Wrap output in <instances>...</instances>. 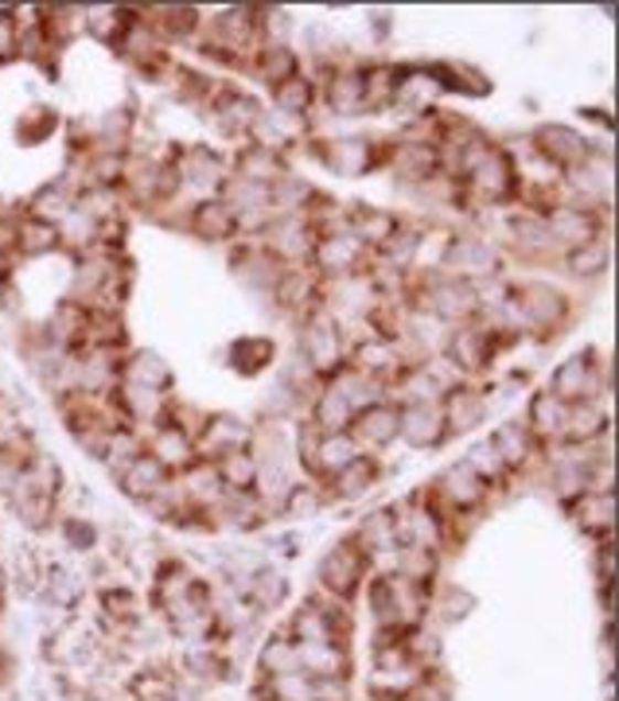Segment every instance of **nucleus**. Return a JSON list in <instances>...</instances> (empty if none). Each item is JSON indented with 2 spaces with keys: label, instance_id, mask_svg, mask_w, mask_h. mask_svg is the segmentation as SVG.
I'll return each instance as SVG.
<instances>
[{
  "label": "nucleus",
  "instance_id": "obj_1",
  "mask_svg": "<svg viewBox=\"0 0 619 701\" xmlns=\"http://www.w3.org/2000/svg\"><path fill=\"white\" fill-rule=\"evenodd\" d=\"M371 608L386 631L417 627L425 616V585L402 577V573H386L371 585Z\"/></svg>",
  "mask_w": 619,
  "mask_h": 701
},
{
  "label": "nucleus",
  "instance_id": "obj_2",
  "mask_svg": "<svg viewBox=\"0 0 619 701\" xmlns=\"http://www.w3.org/2000/svg\"><path fill=\"white\" fill-rule=\"evenodd\" d=\"M463 188H468V195L479 199V203H499V199H506V195H511V188H514L511 157L491 145V149L483 152V157H479L468 172H463Z\"/></svg>",
  "mask_w": 619,
  "mask_h": 701
},
{
  "label": "nucleus",
  "instance_id": "obj_3",
  "mask_svg": "<svg viewBox=\"0 0 619 701\" xmlns=\"http://www.w3.org/2000/svg\"><path fill=\"white\" fill-rule=\"evenodd\" d=\"M320 577H323V588H328V593H335V596H343V601H348V596L359 588V581L366 577L363 542H339L335 550L323 557Z\"/></svg>",
  "mask_w": 619,
  "mask_h": 701
},
{
  "label": "nucleus",
  "instance_id": "obj_4",
  "mask_svg": "<svg viewBox=\"0 0 619 701\" xmlns=\"http://www.w3.org/2000/svg\"><path fill=\"white\" fill-rule=\"evenodd\" d=\"M549 394H557L565 405L593 402V397L600 394V363H596V355H588V351H580V355H573L569 363L557 367L554 386H549Z\"/></svg>",
  "mask_w": 619,
  "mask_h": 701
},
{
  "label": "nucleus",
  "instance_id": "obj_5",
  "mask_svg": "<svg viewBox=\"0 0 619 701\" xmlns=\"http://www.w3.org/2000/svg\"><path fill=\"white\" fill-rule=\"evenodd\" d=\"M534 149L554 168H569V172L593 160V145L580 132L565 129V125H542L534 137Z\"/></svg>",
  "mask_w": 619,
  "mask_h": 701
},
{
  "label": "nucleus",
  "instance_id": "obj_6",
  "mask_svg": "<svg viewBox=\"0 0 619 701\" xmlns=\"http://www.w3.org/2000/svg\"><path fill=\"white\" fill-rule=\"evenodd\" d=\"M545 231H549V238L562 242V246H569V249L588 246V242H596L593 206H573V203L549 206V215H545Z\"/></svg>",
  "mask_w": 619,
  "mask_h": 701
},
{
  "label": "nucleus",
  "instance_id": "obj_7",
  "mask_svg": "<svg viewBox=\"0 0 619 701\" xmlns=\"http://www.w3.org/2000/svg\"><path fill=\"white\" fill-rule=\"evenodd\" d=\"M397 433H402L413 448H433L437 440H445L448 429H445L440 402H409L402 410V417H397Z\"/></svg>",
  "mask_w": 619,
  "mask_h": 701
},
{
  "label": "nucleus",
  "instance_id": "obj_8",
  "mask_svg": "<svg viewBox=\"0 0 619 701\" xmlns=\"http://www.w3.org/2000/svg\"><path fill=\"white\" fill-rule=\"evenodd\" d=\"M397 417H402L397 405H386V402L366 405V410H359L355 421H351V440H355L359 448H386L389 440L397 437Z\"/></svg>",
  "mask_w": 619,
  "mask_h": 701
},
{
  "label": "nucleus",
  "instance_id": "obj_9",
  "mask_svg": "<svg viewBox=\"0 0 619 701\" xmlns=\"http://www.w3.org/2000/svg\"><path fill=\"white\" fill-rule=\"evenodd\" d=\"M117 479H121L125 496H132V499H157L160 491L168 487V479H172V471H168L164 464H160L157 456L145 448L137 460L125 464V468L117 471Z\"/></svg>",
  "mask_w": 619,
  "mask_h": 701
},
{
  "label": "nucleus",
  "instance_id": "obj_10",
  "mask_svg": "<svg viewBox=\"0 0 619 701\" xmlns=\"http://www.w3.org/2000/svg\"><path fill=\"white\" fill-rule=\"evenodd\" d=\"M429 312L437 316V320H468L471 312L479 308L476 300V289H471L463 277H448V280H437L429 293Z\"/></svg>",
  "mask_w": 619,
  "mask_h": 701
},
{
  "label": "nucleus",
  "instance_id": "obj_11",
  "mask_svg": "<svg viewBox=\"0 0 619 701\" xmlns=\"http://www.w3.org/2000/svg\"><path fill=\"white\" fill-rule=\"evenodd\" d=\"M491 347H495L491 331L476 328V323H463V328H456L448 336V359L456 367H463V371H479V367H488Z\"/></svg>",
  "mask_w": 619,
  "mask_h": 701
},
{
  "label": "nucleus",
  "instance_id": "obj_12",
  "mask_svg": "<svg viewBox=\"0 0 619 701\" xmlns=\"http://www.w3.org/2000/svg\"><path fill=\"white\" fill-rule=\"evenodd\" d=\"M483 394L468 386H448L445 397H440V413H445V429L448 433H463V429H476L479 421H483Z\"/></svg>",
  "mask_w": 619,
  "mask_h": 701
},
{
  "label": "nucleus",
  "instance_id": "obj_13",
  "mask_svg": "<svg viewBox=\"0 0 619 701\" xmlns=\"http://www.w3.org/2000/svg\"><path fill=\"white\" fill-rule=\"evenodd\" d=\"M440 496H445L456 511H468V507H476L479 499L488 496V476L479 468H471V464H456V468H448L445 479H440Z\"/></svg>",
  "mask_w": 619,
  "mask_h": 701
},
{
  "label": "nucleus",
  "instance_id": "obj_14",
  "mask_svg": "<svg viewBox=\"0 0 619 701\" xmlns=\"http://www.w3.org/2000/svg\"><path fill=\"white\" fill-rule=\"evenodd\" d=\"M323 164H331L339 176H363L374 164L371 140L363 137H339L323 145Z\"/></svg>",
  "mask_w": 619,
  "mask_h": 701
},
{
  "label": "nucleus",
  "instance_id": "obj_15",
  "mask_svg": "<svg viewBox=\"0 0 619 701\" xmlns=\"http://www.w3.org/2000/svg\"><path fill=\"white\" fill-rule=\"evenodd\" d=\"M565 421H569V405L562 402L557 394H549V390H542V394L530 402V421L526 429L534 433V437L542 440H554L565 433Z\"/></svg>",
  "mask_w": 619,
  "mask_h": 701
},
{
  "label": "nucleus",
  "instance_id": "obj_16",
  "mask_svg": "<svg viewBox=\"0 0 619 701\" xmlns=\"http://www.w3.org/2000/svg\"><path fill=\"white\" fill-rule=\"evenodd\" d=\"M355 456H363V453H359V445L351 440V433H320V440H316L308 468L323 471V476H335V471L348 468Z\"/></svg>",
  "mask_w": 619,
  "mask_h": 701
},
{
  "label": "nucleus",
  "instance_id": "obj_17",
  "mask_svg": "<svg viewBox=\"0 0 619 701\" xmlns=\"http://www.w3.org/2000/svg\"><path fill=\"white\" fill-rule=\"evenodd\" d=\"M191 231L211 242L231 238V234L238 231V219H234V211L223 199H203V203H195V211H191Z\"/></svg>",
  "mask_w": 619,
  "mask_h": 701
},
{
  "label": "nucleus",
  "instance_id": "obj_18",
  "mask_svg": "<svg viewBox=\"0 0 619 701\" xmlns=\"http://www.w3.org/2000/svg\"><path fill=\"white\" fill-rule=\"evenodd\" d=\"M519 308H522V316H526V323H534V328H554L565 312V300H562V293L545 289V285H530V289L519 297Z\"/></svg>",
  "mask_w": 619,
  "mask_h": 701
},
{
  "label": "nucleus",
  "instance_id": "obj_19",
  "mask_svg": "<svg viewBox=\"0 0 619 701\" xmlns=\"http://www.w3.org/2000/svg\"><path fill=\"white\" fill-rule=\"evenodd\" d=\"M121 382L125 386H145V390H160V394H164L172 374H168V367L160 363V355L141 351V355L121 359Z\"/></svg>",
  "mask_w": 619,
  "mask_h": 701
},
{
  "label": "nucleus",
  "instance_id": "obj_20",
  "mask_svg": "<svg viewBox=\"0 0 619 701\" xmlns=\"http://www.w3.org/2000/svg\"><path fill=\"white\" fill-rule=\"evenodd\" d=\"M51 249H58V226L43 223V219L35 215L17 219V254L43 257L51 254Z\"/></svg>",
  "mask_w": 619,
  "mask_h": 701
},
{
  "label": "nucleus",
  "instance_id": "obj_21",
  "mask_svg": "<svg viewBox=\"0 0 619 701\" xmlns=\"http://www.w3.org/2000/svg\"><path fill=\"white\" fill-rule=\"evenodd\" d=\"M215 109H218L215 121L223 132H249L257 125V102L246 98V94H238V91H226L223 98H218Z\"/></svg>",
  "mask_w": 619,
  "mask_h": 701
},
{
  "label": "nucleus",
  "instance_id": "obj_22",
  "mask_svg": "<svg viewBox=\"0 0 619 701\" xmlns=\"http://www.w3.org/2000/svg\"><path fill=\"white\" fill-rule=\"evenodd\" d=\"M331 479H335L339 499H363L374 487V479H378V464H374L371 456H355L348 468H339Z\"/></svg>",
  "mask_w": 619,
  "mask_h": 701
},
{
  "label": "nucleus",
  "instance_id": "obj_23",
  "mask_svg": "<svg viewBox=\"0 0 619 701\" xmlns=\"http://www.w3.org/2000/svg\"><path fill=\"white\" fill-rule=\"evenodd\" d=\"M328 106L335 114H359L363 109V71H335L328 78Z\"/></svg>",
  "mask_w": 619,
  "mask_h": 701
},
{
  "label": "nucleus",
  "instance_id": "obj_24",
  "mask_svg": "<svg viewBox=\"0 0 619 701\" xmlns=\"http://www.w3.org/2000/svg\"><path fill=\"white\" fill-rule=\"evenodd\" d=\"M175 172H180V180H191V183H199V188H211V183H223V160H218L211 149H203V145H195V149L183 152V164L175 168Z\"/></svg>",
  "mask_w": 619,
  "mask_h": 701
},
{
  "label": "nucleus",
  "instance_id": "obj_25",
  "mask_svg": "<svg viewBox=\"0 0 619 701\" xmlns=\"http://www.w3.org/2000/svg\"><path fill=\"white\" fill-rule=\"evenodd\" d=\"M273 102H277V114L300 117V114H308V109H312L316 86L308 83V78L292 75V78H285V83H277V91H273Z\"/></svg>",
  "mask_w": 619,
  "mask_h": 701
},
{
  "label": "nucleus",
  "instance_id": "obj_26",
  "mask_svg": "<svg viewBox=\"0 0 619 701\" xmlns=\"http://www.w3.org/2000/svg\"><path fill=\"white\" fill-rule=\"evenodd\" d=\"M491 448H495L503 464H522L530 456V448H534V433H530L522 421H511V425H503V429L495 433Z\"/></svg>",
  "mask_w": 619,
  "mask_h": 701
},
{
  "label": "nucleus",
  "instance_id": "obj_27",
  "mask_svg": "<svg viewBox=\"0 0 619 701\" xmlns=\"http://www.w3.org/2000/svg\"><path fill=\"white\" fill-rule=\"evenodd\" d=\"M257 75L265 78V83H285V78L297 75V55H292L285 43H265L262 55H257Z\"/></svg>",
  "mask_w": 619,
  "mask_h": 701
},
{
  "label": "nucleus",
  "instance_id": "obj_28",
  "mask_svg": "<svg viewBox=\"0 0 619 701\" xmlns=\"http://www.w3.org/2000/svg\"><path fill=\"white\" fill-rule=\"evenodd\" d=\"M262 670H269V678L292 675V670H300L297 644H292V636H273L269 644H265V651H262Z\"/></svg>",
  "mask_w": 619,
  "mask_h": 701
},
{
  "label": "nucleus",
  "instance_id": "obj_29",
  "mask_svg": "<svg viewBox=\"0 0 619 701\" xmlns=\"http://www.w3.org/2000/svg\"><path fill=\"white\" fill-rule=\"evenodd\" d=\"M604 265H608V249H604L600 242H588V246L569 249V269L577 273V277H593V273H600Z\"/></svg>",
  "mask_w": 619,
  "mask_h": 701
},
{
  "label": "nucleus",
  "instance_id": "obj_30",
  "mask_svg": "<svg viewBox=\"0 0 619 701\" xmlns=\"http://www.w3.org/2000/svg\"><path fill=\"white\" fill-rule=\"evenodd\" d=\"M580 522L593 530H608L611 527V491H593L580 503Z\"/></svg>",
  "mask_w": 619,
  "mask_h": 701
},
{
  "label": "nucleus",
  "instance_id": "obj_31",
  "mask_svg": "<svg viewBox=\"0 0 619 701\" xmlns=\"http://www.w3.org/2000/svg\"><path fill=\"white\" fill-rule=\"evenodd\" d=\"M0 593H4V573H0Z\"/></svg>",
  "mask_w": 619,
  "mask_h": 701
}]
</instances>
